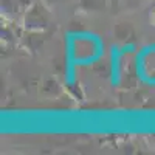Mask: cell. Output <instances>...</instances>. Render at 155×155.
Instances as JSON below:
<instances>
[{"label":"cell","instance_id":"1","mask_svg":"<svg viewBox=\"0 0 155 155\" xmlns=\"http://www.w3.org/2000/svg\"><path fill=\"white\" fill-rule=\"evenodd\" d=\"M152 23H153V25H155V11H153V12H152Z\"/></svg>","mask_w":155,"mask_h":155}]
</instances>
